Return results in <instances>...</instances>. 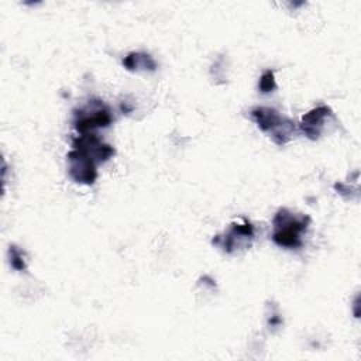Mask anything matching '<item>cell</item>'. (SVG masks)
Listing matches in <instances>:
<instances>
[{
	"instance_id": "cell-1",
	"label": "cell",
	"mask_w": 361,
	"mask_h": 361,
	"mask_svg": "<svg viewBox=\"0 0 361 361\" xmlns=\"http://www.w3.org/2000/svg\"><path fill=\"white\" fill-rule=\"evenodd\" d=\"M272 223L274 243L285 248H298L302 245V235L309 227L310 217L305 214H295L288 209H279Z\"/></svg>"
},
{
	"instance_id": "cell-2",
	"label": "cell",
	"mask_w": 361,
	"mask_h": 361,
	"mask_svg": "<svg viewBox=\"0 0 361 361\" xmlns=\"http://www.w3.org/2000/svg\"><path fill=\"white\" fill-rule=\"evenodd\" d=\"M251 116L264 133L271 134L272 140L276 144L282 145L290 140L295 130L293 123L288 118L281 117L276 110L269 107H255L252 109Z\"/></svg>"
},
{
	"instance_id": "cell-3",
	"label": "cell",
	"mask_w": 361,
	"mask_h": 361,
	"mask_svg": "<svg viewBox=\"0 0 361 361\" xmlns=\"http://www.w3.org/2000/svg\"><path fill=\"white\" fill-rule=\"evenodd\" d=\"M110 123V110L102 102H89L85 107L75 111L73 126L80 134H87L94 128L107 127Z\"/></svg>"
},
{
	"instance_id": "cell-4",
	"label": "cell",
	"mask_w": 361,
	"mask_h": 361,
	"mask_svg": "<svg viewBox=\"0 0 361 361\" xmlns=\"http://www.w3.org/2000/svg\"><path fill=\"white\" fill-rule=\"evenodd\" d=\"M68 162H69V175L75 182L90 185L94 182L97 176L96 171V161L83 149L73 148L68 154Z\"/></svg>"
},
{
	"instance_id": "cell-5",
	"label": "cell",
	"mask_w": 361,
	"mask_h": 361,
	"mask_svg": "<svg viewBox=\"0 0 361 361\" xmlns=\"http://www.w3.org/2000/svg\"><path fill=\"white\" fill-rule=\"evenodd\" d=\"M254 237V227L245 221L244 224H233V227L224 234L217 235L213 243L220 244L226 252H233L241 247H250V240Z\"/></svg>"
},
{
	"instance_id": "cell-6",
	"label": "cell",
	"mask_w": 361,
	"mask_h": 361,
	"mask_svg": "<svg viewBox=\"0 0 361 361\" xmlns=\"http://www.w3.org/2000/svg\"><path fill=\"white\" fill-rule=\"evenodd\" d=\"M329 117H331V111L327 106H319L310 110L302 118V123H300L302 131L312 140L317 138L322 134V130L324 128L326 118Z\"/></svg>"
},
{
	"instance_id": "cell-7",
	"label": "cell",
	"mask_w": 361,
	"mask_h": 361,
	"mask_svg": "<svg viewBox=\"0 0 361 361\" xmlns=\"http://www.w3.org/2000/svg\"><path fill=\"white\" fill-rule=\"evenodd\" d=\"M123 65L128 71H154L155 69V62L148 54L142 52H131L123 59Z\"/></svg>"
},
{
	"instance_id": "cell-8",
	"label": "cell",
	"mask_w": 361,
	"mask_h": 361,
	"mask_svg": "<svg viewBox=\"0 0 361 361\" xmlns=\"http://www.w3.org/2000/svg\"><path fill=\"white\" fill-rule=\"evenodd\" d=\"M275 79H274V73L272 71H267L264 72V75L259 79V89L262 92H271L275 87Z\"/></svg>"
},
{
	"instance_id": "cell-9",
	"label": "cell",
	"mask_w": 361,
	"mask_h": 361,
	"mask_svg": "<svg viewBox=\"0 0 361 361\" xmlns=\"http://www.w3.org/2000/svg\"><path fill=\"white\" fill-rule=\"evenodd\" d=\"M11 265L17 269H24L25 265H24V261H23V254L21 251L16 250V248H11Z\"/></svg>"
}]
</instances>
